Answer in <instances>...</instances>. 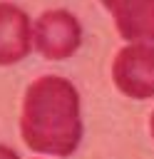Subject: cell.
<instances>
[{"mask_svg": "<svg viewBox=\"0 0 154 159\" xmlns=\"http://www.w3.org/2000/svg\"><path fill=\"white\" fill-rule=\"evenodd\" d=\"M124 40H154V0H102Z\"/></svg>", "mask_w": 154, "mask_h": 159, "instance_id": "cell-4", "label": "cell"}, {"mask_svg": "<svg viewBox=\"0 0 154 159\" xmlns=\"http://www.w3.org/2000/svg\"><path fill=\"white\" fill-rule=\"evenodd\" d=\"M0 159H17V154H15L12 149H7V147L0 144Z\"/></svg>", "mask_w": 154, "mask_h": 159, "instance_id": "cell-6", "label": "cell"}, {"mask_svg": "<svg viewBox=\"0 0 154 159\" xmlns=\"http://www.w3.org/2000/svg\"><path fill=\"white\" fill-rule=\"evenodd\" d=\"M32 47V27L27 15L7 2H0V65L20 62Z\"/></svg>", "mask_w": 154, "mask_h": 159, "instance_id": "cell-5", "label": "cell"}, {"mask_svg": "<svg viewBox=\"0 0 154 159\" xmlns=\"http://www.w3.org/2000/svg\"><path fill=\"white\" fill-rule=\"evenodd\" d=\"M79 40H82L79 22L75 20V15H70L65 10L42 12L32 27V42H35L37 52L45 55L47 60L70 57L79 47Z\"/></svg>", "mask_w": 154, "mask_h": 159, "instance_id": "cell-3", "label": "cell"}, {"mask_svg": "<svg viewBox=\"0 0 154 159\" xmlns=\"http://www.w3.org/2000/svg\"><path fill=\"white\" fill-rule=\"evenodd\" d=\"M22 139L30 149L55 157H67L82 137L77 89L62 77H40L25 92Z\"/></svg>", "mask_w": 154, "mask_h": 159, "instance_id": "cell-1", "label": "cell"}, {"mask_svg": "<svg viewBox=\"0 0 154 159\" xmlns=\"http://www.w3.org/2000/svg\"><path fill=\"white\" fill-rule=\"evenodd\" d=\"M149 129H152V137H154V114H152V122H149Z\"/></svg>", "mask_w": 154, "mask_h": 159, "instance_id": "cell-7", "label": "cell"}, {"mask_svg": "<svg viewBox=\"0 0 154 159\" xmlns=\"http://www.w3.org/2000/svg\"><path fill=\"white\" fill-rule=\"evenodd\" d=\"M112 77L119 92L132 99L154 97V47L147 42H132L119 50L112 65Z\"/></svg>", "mask_w": 154, "mask_h": 159, "instance_id": "cell-2", "label": "cell"}]
</instances>
